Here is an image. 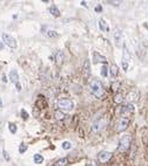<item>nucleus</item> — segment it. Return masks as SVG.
<instances>
[{
    "label": "nucleus",
    "mask_w": 148,
    "mask_h": 166,
    "mask_svg": "<svg viewBox=\"0 0 148 166\" xmlns=\"http://www.w3.org/2000/svg\"><path fill=\"white\" fill-rule=\"evenodd\" d=\"M130 143H132V137H130L129 135L122 136L120 142H119V147H118V150L121 151V152H126L128 149L130 147Z\"/></svg>",
    "instance_id": "nucleus-2"
},
{
    "label": "nucleus",
    "mask_w": 148,
    "mask_h": 166,
    "mask_svg": "<svg viewBox=\"0 0 148 166\" xmlns=\"http://www.w3.org/2000/svg\"><path fill=\"white\" fill-rule=\"evenodd\" d=\"M101 11H102V6L101 5H98L95 7V12H101Z\"/></svg>",
    "instance_id": "nucleus-32"
},
{
    "label": "nucleus",
    "mask_w": 148,
    "mask_h": 166,
    "mask_svg": "<svg viewBox=\"0 0 148 166\" xmlns=\"http://www.w3.org/2000/svg\"><path fill=\"white\" fill-rule=\"evenodd\" d=\"M81 5H85V6H87V2H86V1H81Z\"/></svg>",
    "instance_id": "nucleus-36"
},
{
    "label": "nucleus",
    "mask_w": 148,
    "mask_h": 166,
    "mask_svg": "<svg viewBox=\"0 0 148 166\" xmlns=\"http://www.w3.org/2000/svg\"><path fill=\"white\" fill-rule=\"evenodd\" d=\"M15 88H17V91H21V84H20V82L15 84Z\"/></svg>",
    "instance_id": "nucleus-33"
},
{
    "label": "nucleus",
    "mask_w": 148,
    "mask_h": 166,
    "mask_svg": "<svg viewBox=\"0 0 148 166\" xmlns=\"http://www.w3.org/2000/svg\"><path fill=\"white\" fill-rule=\"evenodd\" d=\"M89 91L92 95H94L98 100H102L105 96V89H103L100 81L98 80H92L89 82Z\"/></svg>",
    "instance_id": "nucleus-1"
},
{
    "label": "nucleus",
    "mask_w": 148,
    "mask_h": 166,
    "mask_svg": "<svg viewBox=\"0 0 148 166\" xmlns=\"http://www.w3.org/2000/svg\"><path fill=\"white\" fill-rule=\"evenodd\" d=\"M48 12L51 13L52 17H55V18L60 17V11H59V8L56 6H51L49 7V9H48Z\"/></svg>",
    "instance_id": "nucleus-16"
},
{
    "label": "nucleus",
    "mask_w": 148,
    "mask_h": 166,
    "mask_svg": "<svg viewBox=\"0 0 148 166\" xmlns=\"http://www.w3.org/2000/svg\"><path fill=\"white\" fill-rule=\"evenodd\" d=\"M105 124H106L105 118H99V120H94V122H93V124H92V132L93 133H100L101 131L103 130Z\"/></svg>",
    "instance_id": "nucleus-4"
},
{
    "label": "nucleus",
    "mask_w": 148,
    "mask_h": 166,
    "mask_svg": "<svg viewBox=\"0 0 148 166\" xmlns=\"http://www.w3.org/2000/svg\"><path fill=\"white\" fill-rule=\"evenodd\" d=\"M8 129H10V132L11 133L17 132V125L14 123H8Z\"/></svg>",
    "instance_id": "nucleus-23"
},
{
    "label": "nucleus",
    "mask_w": 148,
    "mask_h": 166,
    "mask_svg": "<svg viewBox=\"0 0 148 166\" xmlns=\"http://www.w3.org/2000/svg\"><path fill=\"white\" fill-rule=\"evenodd\" d=\"M119 86H120V83H119V82H114V83L112 84L113 90H114V91H116V90H118V87H119Z\"/></svg>",
    "instance_id": "nucleus-29"
},
{
    "label": "nucleus",
    "mask_w": 148,
    "mask_h": 166,
    "mask_svg": "<svg viewBox=\"0 0 148 166\" xmlns=\"http://www.w3.org/2000/svg\"><path fill=\"white\" fill-rule=\"evenodd\" d=\"M2 81H4V82H6V76H5V75H4V76H2Z\"/></svg>",
    "instance_id": "nucleus-37"
},
{
    "label": "nucleus",
    "mask_w": 148,
    "mask_h": 166,
    "mask_svg": "<svg viewBox=\"0 0 148 166\" xmlns=\"http://www.w3.org/2000/svg\"><path fill=\"white\" fill-rule=\"evenodd\" d=\"M107 74H108L107 66H102V68H101V76L102 77H107Z\"/></svg>",
    "instance_id": "nucleus-24"
},
{
    "label": "nucleus",
    "mask_w": 148,
    "mask_h": 166,
    "mask_svg": "<svg viewBox=\"0 0 148 166\" xmlns=\"http://www.w3.org/2000/svg\"><path fill=\"white\" fill-rule=\"evenodd\" d=\"M71 147H72V144H71L69 142H64V143H62V149H64V150H69Z\"/></svg>",
    "instance_id": "nucleus-26"
},
{
    "label": "nucleus",
    "mask_w": 148,
    "mask_h": 166,
    "mask_svg": "<svg viewBox=\"0 0 148 166\" xmlns=\"http://www.w3.org/2000/svg\"><path fill=\"white\" fill-rule=\"evenodd\" d=\"M2 41H4V45L8 46L10 48H17V41L13 36H11L10 34L4 33L2 34Z\"/></svg>",
    "instance_id": "nucleus-7"
},
{
    "label": "nucleus",
    "mask_w": 148,
    "mask_h": 166,
    "mask_svg": "<svg viewBox=\"0 0 148 166\" xmlns=\"http://www.w3.org/2000/svg\"><path fill=\"white\" fill-rule=\"evenodd\" d=\"M93 61H94V63H106L107 62V59L105 57V56H102L101 54H99L98 52H93Z\"/></svg>",
    "instance_id": "nucleus-10"
},
{
    "label": "nucleus",
    "mask_w": 148,
    "mask_h": 166,
    "mask_svg": "<svg viewBox=\"0 0 148 166\" xmlns=\"http://www.w3.org/2000/svg\"><path fill=\"white\" fill-rule=\"evenodd\" d=\"M129 122H130V118H129V117H120L119 120H118V123H116V130H118L119 132L125 131L128 127V125H129Z\"/></svg>",
    "instance_id": "nucleus-6"
},
{
    "label": "nucleus",
    "mask_w": 148,
    "mask_h": 166,
    "mask_svg": "<svg viewBox=\"0 0 148 166\" xmlns=\"http://www.w3.org/2000/svg\"><path fill=\"white\" fill-rule=\"evenodd\" d=\"M84 70L86 72V75L88 76V74L91 72V66H89V61L86 60L85 61V65H84Z\"/></svg>",
    "instance_id": "nucleus-22"
},
{
    "label": "nucleus",
    "mask_w": 148,
    "mask_h": 166,
    "mask_svg": "<svg viewBox=\"0 0 148 166\" xmlns=\"http://www.w3.org/2000/svg\"><path fill=\"white\" fill-rule=\"evenodd\" d=\"M26 151H27V145L24 144V143H21L20 145H19V153H25Z\"/></svg>",
    "instance_id": "nucleus-25"
},
{
    "label": "nucleus",
    "mask_w": 148,
    "mask_h": 166,
    "mask_svg": "<svg viewBox=\"0 0 148 166\" xmlns=\"http://www.w3.org/2000/svg\"><path fill=\"white\" fill-rule=\"evenodd\" d=\"M21 116H22V118H24V120H27V118H28V113H26V110H25V109H22V110H21Z\"/></svg>",
    "instance_id": "nucleus-28"
},
{
    "label": "nucleus",
    "mask_w": 148,
    "mask_h": 166,
    "mask_svg": "<svg viewBox=\"0 0 148 166\" xmlns=\"http://www.w3.org/2000/svg\"><path fill=\"white\" fill-rule=\"evenodd\" d=\"M113 36H114L115 45H116L118 47L121 46L120 41H121V39H122V33H121V31H120L119 28H116V29L114 31V33H113Z\"/></svg>",
    "instance_id": "nucleus-9"
},
{
    "label": "nucleus",
    "mask_w": 148,
    "mask_h": 166,
    "mask_svg": "<svg viewBox=\"0 0 148 166\" xmlns=\"http://www.w3.org/2000/svg\"><path fill=\"white\" fill-rule=\"evenodd\" d=\"M112 158V153L108 152V151H101L99 154H98V160L100 161V163H107L108 160Z\"/></svg>",
    "instance_id": "nucleus-8"
},
{
    "label": "nucleus",
    "mask_w": 148,
    "mask_h": 166,
    "mask_svg": "<svg viewBox=\"0 0 148 166\" xmlns=\"http://www.w3.org/2000/svg\"><path fill=\"white\" fill-rule=\"evenodd\" d=\"M33 160H34V163H37V164H41L42 161H44V157L41 156V154H34V157H33Z\"/></svg>",
    "instance_id": "nucleus-19"
},
{
    "label": "nucleus",
    "mask_w": 148,
    "mask_h": 166,
    "mask_svg": "<svg viewBox=\"0 0 148 166\" xmlns=\"http://www.w3.org/2000/svg\"><path fill=\"white\" fill-rule=\"evenodd\" d=\"M58 108L64 113H68V111H71L73 109V102L71 100H68V98H62V100L58 102Z\"/></svg>",
    "instance_id": "nucleus-3"
},
{
    "label": "nucleus",
    "mask_w": 148,
    "mask_h": 166,
    "mask_svg": "<svg viewBox=\"0 0 148 166\" xmlns=\"http://www.w3.org/2000/svg\"><path fill=\"white\" fill-rule=\"evenodd\" d=\"M98 25H99L100 31H102V32H108V31H109V27H108L107 22L103 20V19H100L99 22H98Z\"/></svg>",
    "instance_id": "nucleus-14"
},
{
    "label": "nucleus",
    "mask_w": 148,
    "mask_h": 166,
    "mask_svg": "<svg viewBox=\"0 0 148 166\" xmlns=\"http://www.w3.org/2000/svg\"><path fill=\"white\" fill-rule=\"evenodd\" d=\"M86 166H96V165L93 164V163H88V164H86Z\"/></svg>",
    "instance_id": "nucleus-34"
},
{
    "label": "nucleus",
    "mask_w": 148,
    "mask_h": 166,
    "mask_svg": "<svg viewBox=\"0 0 148 166\" xmlns=\"http://www.w3.org/2000/svg\"><path fill=\"white\" fill-rule=\"evenodd\" d=\"M138 97H139V94L136 91H130V93L127 95V100L133 104V102H136L138 101Z\"/></svg>",
    "instance_id": "nucleus-13"
},
{
    "label": "nucleus",
    "mask_w": 148,
    "mask_h": 166,
    "mask_svg": "<svg viewBox=\"0 0 148 166\" xmlns=\"http://www.w3.org/2000/svg\"><path fill=\"white\" fill-rule=\"evenodd\" d=\"M114 102L116 104H121L122 102H123V96H122V94H116V95H115Z\"/></svg>",
    "instance_id": "nucleus-18"
},
{
    "label": "nucleus",
    "mask_w": 148,
    "mask_h": 166,
    "mask_svg": "<svg viewBox=\"0 0 148 166\" xmlns=\"http://www.w3.org/2000/svg\"><path fill=\"white\" fill-rule=\"evenodd\" d=\"M10 80L13 82L14 84H17V83H19V75H18V72L17 70H14L12 69L11 72H10Z\"/></svg>",
    "instance_id": "nucleus-12"
},
{
    "label": "nucleus",
    "mask_w": 148,
    "mask_h": 166,
    "mask_svg": "<svg viewBox=\"0 0 148 166\" xmlns=\"http://www.w3.org/2000/svg\"><path fill=\"white\" fill-rule=\"evenodd\" d=\"M68 163V160L66 159V158H61V159H59L56 163H55V165L56 166H66Z\"/></svg>",
    "instance_id": "nucleus-20"
},
{
    "label": "nucleus",
    "mask_w": 148,
    "mask_h": 166,
    "mask_svg": "<svg viewBox=\"0 0 148 166\" xmlns=\"http://www.w3.org/2000/svg\"><path fill=\"white\" fill-rule=\"evenodd\" d=\"M109 5H114V6H118L120 4V1H107Z\"/></svg>",
    "instance_id": "nucleus-30"
},
{
    "label": "nucleus",
    "mask_w": 148,
    "mask_h": 166,
    "mask_svg": "<svg viewBox=\"0 0 148 166\" xmlns=\"http://www.w3.org/2000/svg\"><path fill=\"white\" fill-rule=\"evenodd\" d=\"M52 166H56V165H52Z\"/></svg>",
    "instance_id": "nucleus-39"
},
{
    "label": "nucleus",
    "mask_w": 148,
    "mask_h": 166,
    "mask_svg": "<svg viewBox=\"0 0 148 166\" xmlns=\"http://www.w3.org/2000/svg\"><path fill=\"white\" fill-rule=\"evenodd\" d=\"M2 154H4V157H5V159H6L7 161H8V160H10V156H8V153H7L6 151L4 150V151H2Z\"/></svg>",
    "instance_id": "nucleus-31"
},
{
    "label": "nucleus",
    "mask_w": 148,
    "mask_h": 166,
    "mask_svg": "<svg viewBox=\"0 0 148 166\" xmlns=\"http://www.w3.org/2000/svg\"><path fill=\"white\" fill-rule=\"evenodd\" d=\"M4 48V42H0V50Z\"/></svg>",
    "instance_id": "nucleus-35"
},
{
    "label": "nucleus",
    "mask_w": 148,
    "mask_h": 166,
    "mask_svg": "<svg viewBox=\"0 0 148 166\" xmlns=\"http://www.w3.org/2000/svg\"><path fill=\"white\" fill-rule=\"evenodd\" d=\"M58 33L55 32V31H48L47 32V36L48 38H54V36H56Z\"/></svg>",
    "instance_id": "nucleus-27"
},
{
    "label": "nucleus",
    "mask_w": 148,
    "mask_h": 166,
    "mask_svg": "<svg viewBox=\"0 0 148 166\" xmlns=\"http://www.w3.org/2000/svg\"><path fill=\"white\" fill-rule=\"evenodd\" d=\"M64 60H65V54H64L62 50H59L58 53L55 54V62H56L58 65H61Z\"/></svg>",
    "instance_id": "nucleus-15"
},
{
    "label": "nucleus",
    "mask_w": 148,
    "mask_h": 166,
    "mask_svg": "<svg viewBox=\"0 0 148 166\" xmlns=\"http://www.w3.org/2000/svg\"><path fill=\"white\" fill-rule=\"evenodd\" d=\"M109 73H111V76H112V79H115V77L118 76V73H119V69H118V67L115 66V65H112V66H111V69H109Z\"/></svg>",
    "instance_id": "nucleus-17"
},
{
    "label": "nucleus",
    "mask_w": 148,
    "mask_h": 166,
    "mask_svg": "<svg viewBox=\"0 0 148 166\" xmlns=\"http://www.w3.org/2000/svg\"><path fill=\"white\" fill-rule=\"evenodd\" d=\"M2 106V101H1V98H0V108Z\"/></svg>",
    "instance_id": "nucleus-38"
},
{
    "label": "nucleus",
    "mask_w": 148,
    "mask_h": 166,
    "mask_svg": "<svg viewBox=\"0 0 148 166\" xmlns=\"http://www.w3.org/2000/svg\"><path fill=\"white\" fill-rule=\"evenodd\" d=\"M135 111V108L132 103H128L121 106L120 110V117H130V115Z\"/></svg>",
    "instance_id": "nucleus-5"
},
{
    "label": "nucleus",
    "mask_w": 148,
    "mask_h": 166,
    "mask_svg": "<svg viewBox=\"0 0 148 166\" xmlns=\"http://www.w3.org/2000/svg\"><path fill=\"white\" fill-rule=\"evenodd\" d=\"M55 118L59 120H64V118H65V113H62V111H60V110H56V111H55Z\"/></svg>",
    "instance_id": "nucleus-21"
},
{
    "label": "nucleus",
    "mask_w": 148,
    "mask_h": 166,
    "mask_svg": "<svg viewBox=\"0 0 148 166\" xmlns=\"http://www.w3.org/2000/svg\"><path fill=\"white\" fill-rule=\"evenodd\" d=\"M122 53H123V55H122V62L129 63L132 56H130V53H129V50H128V48L126 47V45H123V52H122Z\"/></svg>",
    "instance_id": "nucleus-11"
}]
</instances>
